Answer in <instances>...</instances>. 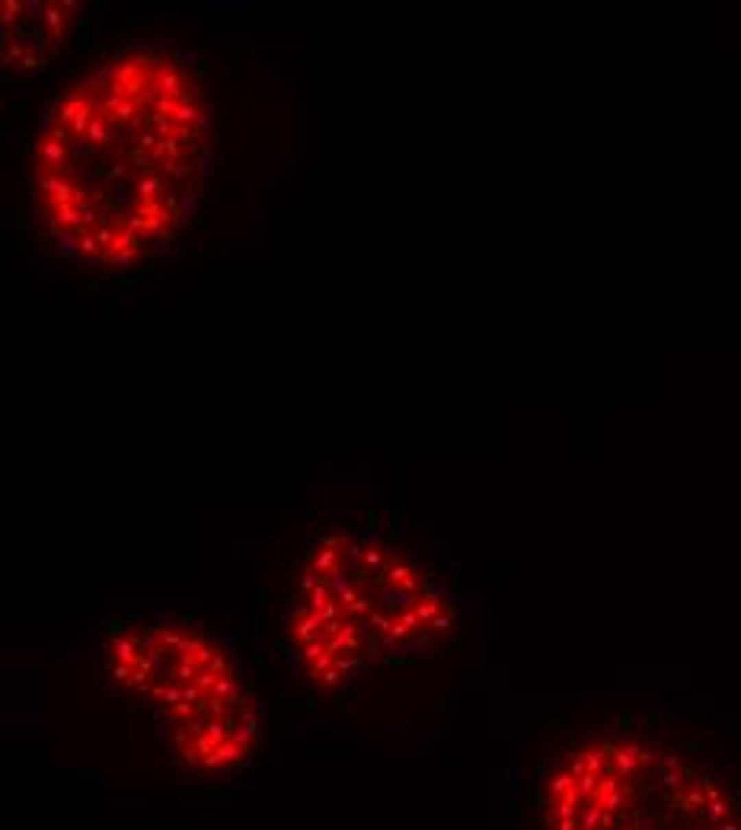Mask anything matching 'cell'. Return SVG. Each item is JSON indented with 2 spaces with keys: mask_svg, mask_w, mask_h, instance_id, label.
Returning <instances> with one entry per match:
<instances>
[{
  "mask_svg": "<svg viewBox=\"0 0 741 830\" xmlns=\"http://www.w3.org/2000/svg\"><path fill=\"white\" fill-rule=\"evenodd\" d=\"M93 13L74 0H7L0 13V74L3 86L42 90L67 80L93 36Z\"/></svg>",
  "mask_w": 741,
  "mask_h": 830,
  "instance_id": "obj_5",
  "label": "cell"
},
{
  "mask_svg": "<svg viewBox=\"0 0 741 830\" xmlns=\"http://www.w3.org/2000/svg\"><path fill=\"white\" fill-rule=\"evenodd\" d=\"M515 830H741V760L668 706L550 719L508 779Z\"/></svg>",
  "mask_w": 741,
  "mask_h": 830,
  "instance_id": "obj_3",
  "label": "cell"
},
{
  "mask_svg": "<svg viewBox=\"0 0 741 830\" xmlns=\"http://www.w3.org/2000/svg\"><path fill=\"white\" fill-rule=\"evenodd\" d=\"M90 690L167 763L195 776L259 760L262 700L237 632L198 610H125L86 648Z\"/></svg>",
  "mask_w": 741,
  "mask_h": 830,
  "instance_id": "obj_4",
  "label": "cell"
},
{
  "mask_svg": "<svg viewBox=\"0 0 741 830\" xmlns=\"http://www.w3.org/2000/svg\"><path fill=\"white\" fill-rule=\"evenodd\" d=\"M214 125L211 74L179 42H121L80 64L26 150V192L48 246L86 268L160 256L198 214Z\"/></svg>",
  "mask_w": 741,
  "mask_h": 830,
  "instance_id": "obj_1",
  "label": "cell"
},
{
  "mask_svg": "<svg viewBox=\"0 0 741 830\" xmlns=\"http://www.w3.org/2000/svg\"><path fill=\"white\" fill-rule=\"evenodd\" d=\"M266 639L297 696L349 709L384 674L460 652L473 607L445 543L390 508H333L269 565Z\"/></svg>",
  "mask_w": 741,
  "mask_h": 830,
  "instance_id": "obj_2",
  "label": "cell"
}]
</instances>
